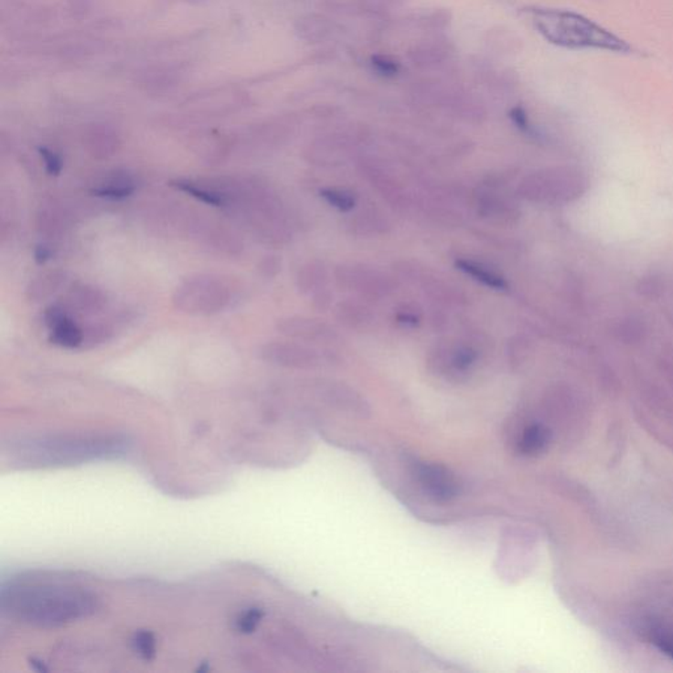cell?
<instances>
[{"label": "cell", "instance_id": "cell-1", "mask_svg": "<svg viewBox=\"0 0 673 673\" xmlns=\"http://www.w3.org/2000/svg\"><path fill=\"white\" fill-rule=\"evenodd\" d=\"M3 606H8L20 620L56 626L86 617L94 608V599L80 589L65 585H24L3 594Z\"/></svg>", "mask_w": 673, "mask_h": 673}, {"label": "cell", "instance_id": "cell-2", "mask_svg": "<svg viewBox=\"0 0 673 673\" xmlns=\"http://www.w3.org/2000/svg\"><path fill=\"white\" fill-rule=\"evenodd\" d=\"M528 15L539 35L557 47L620 54L634 52L629 42L578 12L533 7L529 8Z\"/></svg>", "mask_w": 673, "mask_h": 673}, {"label": "cell", "instance_id": "cell-3", "mask_svg": "<svg viewBox=\"0 0 673 673\" xmlns=\"http://www.w3.org/2000/svg\"><path fill=\"white\" fill-rule=\"evenodd\" d=\"M233 290L220 276L198 273L180 282L171 302L174 308L191 315L220 314L230 305Z\"/></svg>", "mask_w": 673, "mask_h": 673}, {"label": "cell", "instance_id": "cell-4", "mask_svg": "<svg viewBox=\"0 0 673 673\" xmlns=\"http://www.w3.org/2000/svg\"><path fill=\"white\" fill-rule=\"evenodd\" d=\"M587 191V179L573 168H546L522 180L518 195L534 203L563 204Z\"/></svg>", "mask_w": 673, "mask_h": 673}, {"label": "cell", "instance_id": "cell-5", "mask_svg": "<svg viewBox=\"0 0 673 673\" xmlns=\"http://www.w3.org/2000/svg\"><path fill=\"white\" fill-rule=\"evenodd\" d=\"M479 348L471 341L437 345L428 358L429 369L438 377L462 381L479 360Z\"/></svg>", "mask_w": 673, "mask_h": 673}, {"label": "cell", "instance_id": "cell-6", "mask_svg": "<svg viewBox=\"0 0 673 673\" xmlns=\"http://www.w3.org/2000/svg\"><path fill=\"white\" fill-rule=\"evenodd\" d=\"M336 287L344 291L369 297L383 299L395 290L392 279L386 273L363 266V264H342L335 272Z\"/></svg>", "mask_w": 673, "mask_h": 673}, {"label": "cell", "instance_id": "cell-7", "mask_svg": "<svg viewBox=\"0 0 673 673\" xmlns=\"http://www.w3.org/2000/svg\"><path fill=\"white\" fill-rule=\"evenodd\" d=\"M413 475L423 494L437 503H449L461 492V483L444 465L417 462Z\"/></svg>", "mask_w": 673, "mask_h": 673}, {"label": "cell", "instance_id": "cell-8", "mask_svg": "<svg viewBox=\"0 0 673 673\" xmlns=\"http://www.w3.org/2000/svg\"><path fill=\"white\" fill-rule=\"evenodd\" d=\"M264 362L287 369H315L323 365L321 351L300 342H267L258 351Z\"/></svg>", "mask_w": 673, "mask_h": 673}, {"label": "cell", "instance_id": "cell-9", "mask_svg": "<svg viewBox=\"0 0 673 673\" xmlns=\"http://www.w3.org/2000/svg\"><path fill=\"white\" fill-rule=\"evenodd\" d=\"M276 329L288 338L306 344L332 345L339 338L336 330L324 321L303 315L281 318L276 324Z\"/></svg>", "mask_w": 673, "mask_h": 673}, {"label": "cell", "instance_id": "cell-10", "mask_svg": "<svg viewBox=\"0 0 673 673\" xmlns=\"http://www.w3.org/2000/svg\"><path fill=\"white\" fill-rule=\"evenodd\" d=\"M45 326L49 329V341L63 348H82L83 326L69 315L61 305H50L45 309Z\"/></svg>", "mask_w": 673, "mask_h": 673}, {"label": "cell", "instance_id": "cell-11", "mask_svg": "<svg viewBox=\"0 0 673 673\" xmlns=\"http://www.w3.org/2000/svg\"><path fill=\"white\" fill-rule=\"evenodd\" d=\"M513 449L518 455L537 458L551 446L554 432L540 421L526 423L513 437Z\"/></svg>", "mask_w": 673, "mask_h": 673}, {"label": "cell", "instance_id": "cell-12", "mask_svg": "<svg viewBox=\"0 0 673 673\" xmlns=\"http://www.w3.org/2000/svg\"><path fill=\"white\" fill-rule=\"evenodd\" d=\"M136 191V182L134 176L125 171H115L99 180L91 194L108 200H123L131 197Z\"/></svg>", "mask_w": 673, "mask_h": 673}, {"label": "cell", "instance_id": "cell-13", "mask_svg": "<svg viewBox=\"0 0 673 673\" xmlns=\"http://www.w3.org/2000/svg\"><path fill=\"white\" fill-rule=\"evenodd\" d=\"M68 304L80 314L95 315L103 311L107 296L94 285L77 284L69 291Z\"/></svg>", "mask_w": 673, "mask_h": 673}, {"label": "cell", "instance_id": "cell-14", "mask_svg": "<svg viewBox=\"0 0 673 673\" xmlns=\"http://www.w3.org/2000/svg\"><path fill=\"white\" fill-rule=\"evenodd\" d=\"M477 212L483 218L497 222H512L518 216V210L512 203L492 192H483L477 197Z\"/></svg>", "mask_w": 673, "mask_h": 673}, {"label": "cell", "instance_id": "cell-15", "mask_svg": "<svg viewBox=\"0 0 673 673\" xmlns=\"http://www.w3.org/2000/svg\"><path fill=\"white\" fill-rule=\"evenodd\" d=\"M170 186L180 192H185L194 199L201 201V203L208 204V206L227 207V199L222 197L220 192L216 191L206 179H176L171 180Z\"/></svg>", "mask_w": 673, "mask_h": 673}, {"label": "cell", "instance_id": "cell-16", "mask_svg": "<svg viewBox=\"0 0 673 673\" xmlns=\"http://www.w3.org/2000/svg\"><path fill=\"white\" fill-rule=\"evenodd\" d=\"M455 266L459 272L471 276L477 283H482L486 287L492 288V290L505 291L507 288V279L492 270L491 267L486 266V264L475 262L471 260H456Z\"/></svg>", "mask_w": 673, "mask_h": 673}, {"label": "cell", "instance_id": "cell-17", "mask_svg": "<svg viewBox=\"0 0 673 673\" xmlns=\"http://www.w3.org/2000/svg\"><path fill=\"white\" fill-rule=\"evenodd\" d=\"M66 273L61 270L42 272L33 278L27 287V297L31 302H42L56 294L65 283Z\"/></svg>", "mask_w": 673, "mask_h": 673}, {"label": "cell", "instance_id": "cell-18", "mask_svg": "<svg viewBox=\"0 0 673 673\" xmlns=\"http://www.w3.org/2000/svg\"><path fill=\"white\" fill-rule=\"evenodd\" d=\"M327 278H329V273H327L326 267L323 263L314 261V262L304 264L299 270L296 276V285L300 293L315 294L318 291L326 288Z\"/></svg>", "mask_w": 673, "mask_h": 673}, {"label": "cell", "instance_id": "cell-19", "mask_svg": "<svg viewBox=\"0 0 673 673\" xmlns=\"http://www.w3.org/2000/svg\"><path fill=\"white\" fill-rule=\"evenodd\" d=\"M86 146L94 158L104 159L115 155L119 140L112 131L104 126L94 128L86 138Z\"/></svg>", "mask_w": 673, "mask_h": 673}, {"label": "cell", "instance_id": "cell-20", "mask_svg": "<svg viewBox=\"0 0 673 673\" xmlns=\"http://www.w3.org/2000/svg\"><path fill=\"white\" fill-rule=\"evenodd\" d=\"M336 315L344 326L351 329H366L374 320L368 306L357 302L339 303L336 308Z\"/></svg>", "mask_w": 673, "mask_h": 673}, {"label": "cell", "instance_id": "cell-21", "mask_svg": "<svg viewBox=\"0 0 673 673\" xmlns=\"http://www.w3.org/2000/svg\"><path fill=\"white\" fill-rule=\"evenodd\" d=\"M645 636L663 655L673 660V626L660 620L646 622Z\"/></svg>", "mask_w": 673, "mask_h": 673}, {"label": "cell", "instance_id": "cell-22", "mask_svg": "<svg viewBox=\"0 0 673 673\" xmlns=\"http://www.w3.org/2000/svg\"><path fill=\"white\" fill-rule=\"evenodd\" d=\"M203 236L206 245L224 254L239 255L243 251V243L240 241L239 237L222 228L221 230L220 228H206L203 230Z\"/></svg>", "mask_w": 673, "mask_h": 673}, {"label": "cell", "instance_id": "cell-23", "mask_svg": "<svg viewBox=\"0 0 673 673\" xmlns=\"http://www.w3.org/2000/svg\"><path fill=\"white\" fill-rule=\"evenodd\" d=\"M68 225V218L57 206L42 207L37 215V228L45 236H59Z\"/></svg>", "mask_w": 673, "mask_h": 673}, {"label": "cell", "instance_id": "cell-24", "mask_svg": "<svg viewBox=\"0 0 673 673\" xmlns=\"http://www.w3.org/2000/svg\"><path fill=\"white\" fill-rule=\"evenodd\" d=\"M351 230L359 236H371V234H383L390 230V222L381 215L375 212H365L357 215L350 224Z\"/></svg>", "mask_w": 673, "mask_h": 673}, {"label": "cell", "instance_id": "cell-25", "mask_svg": "<svg viewBox=\"0 0 673 673\" xmlns=\"http://www.w3.org/2000/svg\"><path fill=\"white\" fill-rule=\"evenodd\" d=\"M320 197L339 212H350L356 208L357 195L344 188H323Z\"/></svg>", "mask_w": 673, "mask_h": 673}, {"label": "cell", "instance_id": "cell-26", "mask_svg": "<svg viewBox=\"0 0 673 673\" xmlns=\"http://www.w3.org/2000/svg\"><path fill=\"white\" fill-rule=\"evenodd\" d=\"M83 347H95L111 339V336H112V327L107 326V324H91V326L83 327Z\"/></svg>", "mask_w": 673, "mask_h": 673}, {"label": "cell", "instance_id": "cell-27", "mask_svg": "<svg viewBox=\"0 0 673 673\" xmlns=\"http://www.w3.org/2000/svg\"><path fill=\"white\" fill-rule=\"evenodd\" d=\"M134 650L140 655L143 659L152 660L155 657V639L152 633L140 631L134 638Z\"/></svg>", "mask_w": 673, "mask_h": 673}, {"label": "cell", "instance_id": "cell-28", "mask_svg": "<svg viewBox=\"0 0 673 673\" xmlns=\"http://www.w3.org/2000/svg\"><path fill=\"white\" fill-rule=\"evenodd\" d=\"M262 618V610L257 608L246 610L245 613L240 615L239 620L236 621L237 630L241 631L243 634H251L257 629Z\"/></svg>", "mask_w": 673, "mask_h": 673}, {"label": "cell", "instance_id": "cell-29", "mask_svg": "<svg viewBox=\"0 0 673 673\" xmlns=\"http://www.w3.org/2000/svg\"><path fill=\"white\" fill-rule=\"evenodd\" d=\"M372 70L384 78H392L399 73V65L389 57L374 56L371 59Z\"/></svg>", "mask_w": 673, "mask_h": 673}, {"label": "cell", "instance_id": "cell-30", "mask_svg": "<svg viewBox=\"0 0 673 673\" xmlns=\"http://www.w3.org/2000/svg\"><path fill=\"white\" fill-rule=\"evenodd\" d=\"M41 159L44 162L45 170L49 176H57L61 174L63 162L59 155H57L53 150L48 149V147H40Z\"/></svg>", "mask_w": 673, "mask_h": 673}, {"label": "cell", "instance_id": "cell-31", "mask_svg": "<svg viewBox=\"0 0 673 673\" xmlns=\"http://www.w3.org/2000/svg\"><path fill=\"white\" fill-rule=\"evenodd\" d=\"M510 119H512L513 124H515L519 131L524 132V134H534L533 126L530 125L528 113L525 112L524 108H513V110L510 111Z\"/></svg>", "mask_w": 673, "mask_h": 673}, {"label": "cell", "instance_id": "cell-32", "mask_svg": "<svg viewBox=\"0 0 673 673\" xmlns=\"http://www.w3.org/2000/svg\"><path fill=\"white\" fill-rule=\"evenodd\" d=\"M281 260H279L278 257H273V255H269V257H264L262 261H261L260 272H262V275L269 276V278H272V276H275L276 273L281 272Z\"/></svg>", "mask_w": 673, "mask_h": 673}, {"label": "cell", "instance_id": "cell-33", "mask_svg": "<svg viewBox=\"0 0 673 673\" xmlns=\"http://www.w3.org/2000/svg\"><path fill=\"white\" fill-rule=\"evenodd\" d=\"M420 314L414 309L404 308L400 309L396 314V321L401 326H414L420 323Z\"/></svg>", "mask_w": 673, "mask_h": 673}, {"label": "cell", "instance_id": "cell-34", "mask_svg": "<svg viewBox=\"0 0 673 673\" xmlns=\"http://www.w3.org/2000/svg\"><path fill=\"white\" fill-rule=\"evenodd\" d=\"M312 299H314L312 302H314L315 308L318 311H326L332 304V294L327 291V288L312 294Z\"/></svg>", "mask_w": 673, "mask_h": 673}, {"label": "cell", "instance_id": "cell-35", "mask_svg": "<svg viewBox=\"0 0 673 673\" xmlns=\"http://www.w3.org/2000/svg\"><path fill=\"white\" fill-rule=\"evenodd\" d=\"M33 255H35L36 262L38 264H44L47 263L48 261L52 260L53 251L49 246L38 245L37 248L35 249Z\"/></svg>", "mask_w": 673, "mask_h": 673}]
</instances>
